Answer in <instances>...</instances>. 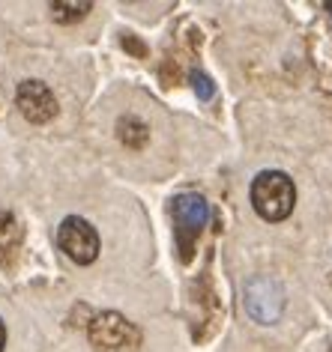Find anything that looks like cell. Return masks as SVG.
<instances>
[{
  "label": "cell",
  "mask_w": 332,
  "mask_h": 352,
  "mask_svg": "<svg viewBox=\"0 0 332 352\" xmlns=\"http://www.w3.org/2000/svg\"><path fill=\"white\" fill-rule=\"evenodd\" d=\"M296 188L284 170H264L251 182V206L264 221H284L293 212Z\"/></svg>",
  "instance_id": "cell-1"
},
{
  "label": "cell",
  "mask_w": 332,
  "mask_h": 352,
  "mask_svg": "<svg viewBox=\"0 0 332 352\" xmlns=\"http://www.w3.org/2000/svg\"><path fill=\"white\" fill-rule=\"evenodd\" d=\"M171 215H174V233H177L180 251L189 260L191 254V242L198 239V233L204 230V224L209 221V204L195 191L177 195L171 204Z\"/></svg>",
  "instance_id": "cell-2"
},
{
  "label": "cell",
  "mask_w": 332,
  "mask_h": 352,
  "mask_svg": "<svg viewBox=\"0 0 332 352\" xmlns=\"http://www.w3.org/2000/svg\"><path fill=\"white\" fill-rule=\"evenodd\" d=\"M57 245L69 260L81 263V266H87V263H93L99 257V233H96V227L90 221H84V218H78V215H69L60 221Z\"/></svg>",
  "instance_id": "cell-3"
},
{
  "label": "cell",
  "mask_w": 332,
  "mask_h": 352,
  "mask_svg": "<svg viewBox=\"0 0 332 352\" xmlns=\"http://www.w3.org/2000/svg\"><path fill=\"white\" fill-rule=\"evenodd\" d=\"M246 311L255 322H276L284 311V289L276 278L258 275L246 284Z\"/></svg>",
  "instance_id": "cell-4"
},
{
  "label": "cell",
  "mask_w": 332,
  "mask_h": 352,
  "mask_svg": "<svg viewBox=\"0 0 332 352\" xmlns=\"http://www.w3.org/2000/svg\"><path fill=\"white\" fill-rule=\"evenodd\" d=\"M90 340L99 349H126L138 343V329L120 314H102L90 322Z\"/></svg>",
  "instance_id": "cell-5"
},
{
  "label": "cell",
  "mask_w": 332,
  "mask_h": 352,
  "mask_svg": "<svg viewBox=\"0 0 332 352\" xmlns=\"http://www.w3.org/2000/svg\"><path fill=\"white\" fill-rule=\"evenodd\" d=\"M15 102H19L21 113L30 122H48L57 113L54 93H51L48 84H42V81H24V84H19Z\"/></svg>",
  "instance_id": "cell-6"
},
{
  "label": "cell",
  "mask_w": 332,
  "mask_h": 352,
  "mask_svg": "<svg viewBox=\"0 0 332 352\" xmlns=\"http://www.w3.org/2000/svg\"><path fill=\"white\" fill-rule=\"evenodd\" d=\"M90 0H81V3H51V12H54V21L60 24H72V21H81L87 12H90Z\"/></svg>",
  "instance_id": "cell-7"
},
{
  "label": "cell",
  "mask_w": 332,
  "mask_h": 352,
  "mask_svg": "<svg viewBox=\"0 0 332 352\" xmlns=\"http://www.w3.org/2000/svg\"><path fill=\"white\" fill-rule=\"evenodd\" d=\"M117 129H120V140L129 144V146H141L144 140H147V126H144V122H138L135 117L120 120Z\"/></svg>",
  "instance_id": "cell-8"
},
{
  "label": "cell",
  "mask_w": 332,
  "mask_h": 352,
  "mask_svg": "<svg viewBox=\"0 0 332 352\" xmlns=\"http://www.w3.org/2000/svg\"><path fill=\"white\" fill-rule=\"evenodd\" d=\"M191 84H195V93H198V99H204V102H209L216 96V87H213V81L204 75V72H191Z\"/></svg>",
  "instance_id": "cell-9"
},
{
  "label": "cell",
  "mask_w": 332,
  "mask_h": 352,
  "mask_svg": "<svg viewBox=\"0 0 332 352\" xmlns=\"http://www.w3.org/2000/svg\"><path fill=\"white\" fill-rule=\"evenodd\" d=\"M6 346V329H3V320H0V352Z\"/></svg>",
  "instance_id": "cell-10"
},
{
  "label": "cell",
  "mask_w": 332,
  "mask_h": 352,
  "mask_svg": "<svg viewBox=\"0 0 332 352\" xmlns=\"http://www.w3.org/2000/svg\"><path fill=\"white\" fill-rule=\"evenodd\" d=\"M326 10H329V12H332V3H326Z\"/></svg>",
  "instance_id": "cell-11"
}]
</instances>
